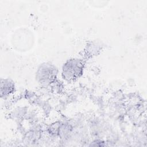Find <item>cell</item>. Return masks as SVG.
Returning <instances> with one entry per match:
<instances>
[{
	"instance_id": "obj_1",
	"label": "cell",
	"mask_w": 147,
	"mask_h": 147,
	"mask_svg": "<svg viewBox=\"0 0 147 147\" xmlns=\"http://www.w3.org/2000/svg\"><path fill=\"white\" fill-rule=\"evenodd\" d=\"M84 63L79 59L67 60L62 68V76L67 81L72 82L79 78L83 73Z\"/></svg>"
},
{
	"instance_id": "obj_2",
	"label": "cell",
	"mask_w": 147,
	"mask_h": 147,
	"mask_svg": "<svg viewBox=\"0 0 147 147\" xmlns=\"http://www.w3.org/2000/svg\"><path fill=\"white\" fill-rule=\"evenodd\" d=\"M57 70L56 67L49 63L41 64L36 72V79L42 85H48L55 80Z\"/></svg>"
},
{
	"instance_id": "obj_3",
	"label": "cell",
	"mask_w": 147,
	"mask_h": 147,
	"mask_svg": "<svg viewBox=\"0 0 147 147\" xmlns=\"http://www.w3.org/2000/svg\"><path fill=\"white\" fill-rule=\"evenodd\" d=\"M15 85L14 82L9 79H1V96L5 97L8 96L14 91Z\"/></svg>"
}]
</instances>
